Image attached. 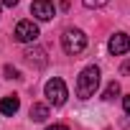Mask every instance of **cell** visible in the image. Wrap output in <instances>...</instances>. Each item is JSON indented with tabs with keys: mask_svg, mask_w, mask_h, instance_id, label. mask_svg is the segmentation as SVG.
Wrapping results in <instances>:
<instances>
[{
	"mask_svg": "<svg viewBox=\"0 0 130 130\" xmlns=\"http://www.w3.org/2000/svg\"><path fill=\"white\" fill-rule=\"evenodd\" d=\"M21 110V100L15 97V94H8V97H3V100H0V112H3V115H15Z\"/></svg>",
	"mask_w": 130,
	"mask_h": 130,
	"instance_id": "8",
	"label": "cell"
},
{
	"mask_svg": "<svg viewBox=\"0 0 130 130\" xmlns=\"http://www.w3.org/2000/svg\"><path fill=\"white\" fill-rule=\"evenodd\" d=\"M46 117H48V107L41 105V102H33V105H31V120H33V122H43Z\"/></svg>",
	"mask_w": 130,
	"mask_h": 130,
	"instance_id": "9",
	"label": "cell"
},
{
	"mask_svg": "<svg viewBox=\"0 0 130 130\" xmlns=\"http://www.w3.org/2000/svg\"><path fill=\"white\" fill-rule=\"evenodd\" d=\"M107 48H110L112 56H122V54H127V51H130V38H127V33H115V36L110 38Z\"/></svg>",
	"mask_w": 130,
	"mask_h": 130,
	"instance_id": "6",
	"label": "cell"
},
{
	"mask_svg": "<svg viewBox=\"0 0 130 130\" xmlns=\"http://www.w3.org/2000/svg\"><path fill=\"white\" fill-rule=\"evenodd\" d=\"M117 94H120V84H117V82L112 79V82H110V84L105 87V94H102V100H105V102H112V100H115Z\"/></svg>",
	"mask_w": 130,
	"mask_h": 130,
	"instance_id": "10",
	"label": "cell"
},
{
	"mask_svg": "<svg viewBox=\"0 0 130 130\" xmlns=\"http://www.w3.org/2000/svg\"><path fill=\"white\" fill-rule=\"evenodd\" d=\"M82 3H84L87 8H102V5L110 3V0H82Z\"/></svg>",
	"mask_w": 130,
	"mask_h": 130,
	"instance_id": "11",
	"label": "cell"
},
{
	"mask_svg": "<svg viewBox=\"0 0 130 130\" xmlns=\"http://www.w3.org/2000/svg\"><path fill=\"white\" fill-rule=\"evenodd\" d=\"M43 94H46V100H48L54 107H61L64 102H67V97H69L67 84H64V79H59V77H54V79H48V82H46Z\"/></svg>",
	"mask_w": 130,
	"mask_h": 130,
	"instance_id": "3",
	"label": "cell"
},
{
	"mask_svg": "<svg viewBox=\"0 0 130 130\" xmlns=\"http://www.w3.org/2000/svg\"><path fill=\"white\" fill-rule=\"evenodd\" d=\"M3 5H8V8H13V5H18V0H0Z\"/></svg>",
	"mask_w": 130,
	"mask_h": 130,
	"instance_id": "15",
	"label": "cell"
},
{
	"mask_svg": "<svg viewBox=\"0 0 130 130\" xmlns=\"http://www.w3.org/2000/svg\"><path fill=\"white\" fill-rule=\"evenodd\" d=\"M38 38V26L33 23V21H21L18 26H15V41H21V43H33Z\"/></svg>",
	"mask_w": 130,
	"mask_h": 130,
	"instance_id": "4",
	"label": "cell"
},
{
	"mask_svg": "<svg viewBox=\"0 0 130 130\" xmlns=\"http://www.w3.org/2000/svg\"><path fill=\"white\" fill-rule=\"evenodd\" d=\"M122 107H125V112L130 115V94H127V97H122Z\"/></svg>",
	"mask_w": 130,
	"mask_h": 130,
	"instance_id": "13",
	"label": "cell"
},
{
	"mask_svg": "<svg viewBox=\"0 0 130 130\" xmlns=\"http://www.w3.org/2000/svg\"><path fill=\"white\" fill-rule=\"evenodd\" d=\"M46 130H69V127H67V125H48Z\"/></svg>",
	"mask_w": 130,
	"mask_h": 130,
	"instance_id": "14",
	"label": "cell"
},
{
	"mask_svg": "<svg viewBox=\"0 0 130 130\" xmlns=\"http://www.w3.org/2000/svg\"><path fill=\"white\" fill-rule=\"evenodd\" d=\"M61 46H64V51H67L69 56H77V54H82L87 48V36L79 28H69L61 36Z\"/></svg>",
	"mask_w": 130,
	"mask_h": 130,
	"instance_id": "2",
	"label": "cell"
},
{
	"mask_svg": "<svg viewBox=\"0 0 130 130\" xmlns=\"http://www.w3.org/2000/svg\"><path fill=\"white\" fill-rule=\"evenodd\" d=\"M31 13H33V18H38V21H51V18L56 15V8H54L51 0H33Z\"/></svg>",
	"mask_w": 130,
	"mask_h": 130,
	"instance_id": "5",
	"label": "cell"
},
{
	"mask_svg": "<svg viewBox=\"0 0 130 130\" xmlns=\"http://www.w3.org/2000/svg\"><path fill=\"white\" fill-rule=\"evenodd\" d=\"M23 59H26V64H31V67H46V51L43 48H38V46H33V48H26V54H23Z\"/></svg>",
	"mask_w": 130,
	"mask_h": 130,
	"instance_id": "7",
	"label": "cell"
},
{
	"mask_svg": "<svg viewBox=\"0 0 130 130\" xmlns=\"http://www.w3.org/2000/svg\"><path fill=\"white\" fill-rule=\"evenodd\" d=\"M97 87H100V69L94 64L92 67H84L79 72V77H77V97L79 100H89V97H94Z\"/></svg>",
	"mask_w": 130,
	"mask_h": 130,
	"instance_id": "1",
	"label": "cell"
},
{
	"mask_svg": "<svg viewBox=\"0 0 130 130\" xmlns=\"http://www.w3.org/2000/svg\"><path fill=\"white\" fill-rule=\"evenodd\" d=\"M5 77H8V79H18V69H13V67H5Z\"/></svg>",
	"mask_w": 130,
	"mask_h": 130,
	"instance_id": "12",
	"label": "cell"
},
{
	"mask_svg": "<svg viewBox=\"0 0 130 130\" xmlns=\"http://www.w3.org/2000/svg\"><path fill=\"white\" fill-rule=\"evenodd\" d=\"M122 74H130V59H127V61L122 64Z\"/></svg>",
	"mask_w": 130,
	"mask_h": 130,
	"instance_id": "16",
	"label": "cell"
}]
</instances>
